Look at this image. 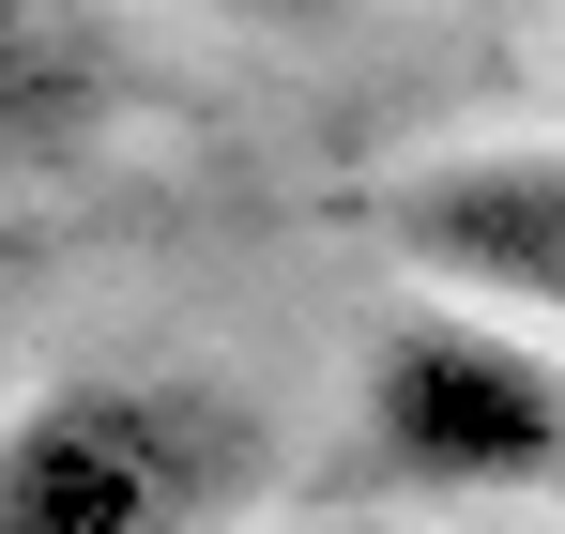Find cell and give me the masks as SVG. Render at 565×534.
<instances>
[{
	"label": "cell",
	"mask_w": 565,
	"mask_h": 534,
	"mask_svg": "<svg viewBox=\"0 0 565 534\" xmlns=\"http://www.w3.org/2000/svg\"><path fill=\"white\" fill-rule=\"evenodd\" d=\"M276 413L230 366H62L0 413V534H245Z\"/></svg>",
	"instance_id": "1"
},
{
	"label": "cell",
	"mask_w": 565,
	"mask_h": 534,
	"mask_svg": "<svg viewBox=\"0 0 565 534\" xmlns=\"http://www.w3.org/2000/svg\"><path fill=\"white\" fill-rule=\"evenodd\" d=\"M382 245L459 290L489 321L565 337V138H504V153H428L382 183Z\"/></svg>",
	"instance_id": "3"
},
{
	"label": "cell",
	"mask_w": 565,
	"mask_h": 534,
	"mask_svg": "<svg viewBox=\"0 0 565 534\" xmlns=\"http://www.w3.org/2000/svg\"><path fill=\"white\" fill-rule=\"evenodd\" d=\"M352 473L367 489H428V504H520L565 489V366L535 321H489L459 290L397 306L352 366Z\"/></svg>",
	"instance_id": "2"
},
{
	"label": "cell",
	"mask_w": 565,
	"mask_h": 534,
	"mask_svg": "<svg viewBox=\"0 0 565 534\" xmlns=\"http://www.w3.org/2000/svg\"><path fill=\"white\" fill-rule=\"evenodd\" d=\"M184 15H245V31H306V15H337V0H184Z\"/></svg>",
	"instance_id": "5"
},
{
	"label": "cell",
	"mask_w": 565,
	"mask_h": 534,
	"mask_svg": "<svg viewBox=\"0 0 565 534\" xmlns=\"http://www.w3.org/2000/svg\"><path fill=\"white\" fill-rule=\"evenodd\" d=\"M122 31L107 0H0V169H77L122 122Z\"/></svg>",
	"instance_id": "4"
}]
</instances>
